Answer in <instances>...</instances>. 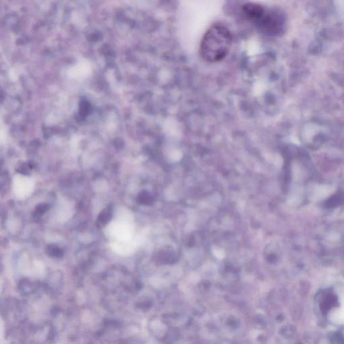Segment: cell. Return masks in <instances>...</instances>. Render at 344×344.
<instances>
[{
  "instance_id": "cell-1",
  "label": "cell",
  "mask_w": 344,
  "mask_h": 344,
  "mask_svg": "<svg viewBox=\"0 0 344 344\" xmlns=\"http://www.w3.org/2000/svg\"><path fill=\"white\" fill-rule=\"evenodd\" d=\"M232 42V35L227 26L222 24H213L202 37L200 53L204 61L217 63L226 57Z\"/></svg>"
},
{
  "instance_id": "cell-2",
  "label": "cell",
  "mask_w": 344,
  "mask_h": 344,
  "mask_svg": "<svg viewBox=\"0 0 344 344\" xmlns=\"http://www.w3.org/2000/svg\"><path fill=\"white\" fill-rule=\"evenodd\" d=\"M330 319L333 323L337 324L344 323V295L342 296V306L340 309L333 310L330 314Z\"/></svg>"
},
{
  "instance_id": "cell-3",
  "label": "cell",
  "mask_w": 344,
  "mask_h": 344,
  "mask_svg": "<svg viewBox=\"0 0 344 344\" xmlns=\"http://www.w3.org/2000/svg\"><path fill=\"white\" fill-rule=\"evenodd\" d=\"M111 217V210L110 208H106L104 211L101 212L100 215L99 216V221L101 224H105Z\"/></svg>"
},
{
  "instance_id": "cell-4",
  "label": "cell",
  "mask_w": 344,
  "mask_h": 344,
  "mask_svg": "<svg viewBox=\"0 0 344 344\" xmlns=\"http://www.w3.org/2000/svg\"><path fill=\"white\" fill-rule=\"evenodd\" d=\"M48 251L49 252L50 255H51L52 256L54 257H59L63 254L61 249H60L59 248L56 247V246H50V247H49Z\"/></svg>"
}]
</instances>
